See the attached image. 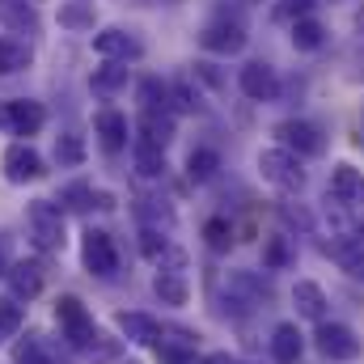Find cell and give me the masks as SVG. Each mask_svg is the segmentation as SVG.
I'll return each instance as SVG.
<instances>
[{"label":"cell","mask_w":364,"mask_h":364,"mask_svg":"<svg viewBox=\"0 0 364 364\" xmlns=\"http://www.w3.org/2000/svg\"><path fill=\"white\" fill-rule=\"evenodd\" d=\"M195 77H203L208 85H216V90H220V73H216L212 64H195Z\"/></svg>","instance_id":"obj_37"},{"label":"cell","mask_w":364,"mask_h":364,"mask_svg":"<svg viewBox=\"0 0 364 364\" xmlns=\"http://www.w3.org/2000/svg\"><path fill=\"white\" fill-rule=\"evenodd\" d=\"M275 136H279L284 149H292L296 157H322V153H326V136H322L314 123H305V119H288V123H279Z\"/></svg>","instance_id":"obj_7"},{"label":"cell","mask_w":364,"mask_h":364,"mask_svg":"<svg viewBox=\"0 0 364 364\" xmlns=\"http://www.w3.org/2000/svg\"><path fill=\"white\" fill-rule=\"evenodd\" d=\"M140 250H144L149 259H161V255H166V237H161L157 229H144V233H140Z\"/></svg>","instance_id":"obj_35"},{"label":"cell","mask_w":364,"mask_h":364,"mask_svg":"<svg viewBox=\"0 0 364 364\" xmlns=\"http://www.w3.org/2000/svg\"><path fill=\"white\" fill-rule=\"evenodd\" d=\"M9 284H13V296H38L43 292V267L38 263H17V267H9Z\"/></svg>","instance_id":"obj_17"},{"label":"cell","mask_w":364,"mask_h":364,"mask_svg":"<svg viewBox=\"0 0 364 364\" xmlns=\"http://www.w3.org/2000/svg\"><path fill=\"white\" fill-rule=\"evenodd\" d=\"M305 335L296 331V322H279L272 335V356L275 364H296L301 360V352H305V343H301Z\"/></svg>","instance_id":"obj_14"},{"label":"cell","mask_w":364,"mask_h":364,"mask_svg":"<svg viewBox=\"0 0 364 364\" xmlns=\"http://www.w3.org/2000/svg\"><path fill=\"white\" fill-rule=\"evenodd\" d=\"M318 352L326 356V360H356L360 356V339H356V331L352 326H343V322H318Z\"/></svg>","instance_id":"obj_5"},{"label":"cell","mask_w":364,"mask_h":364,"mask_svg":"<svg viewBox=\"0 0 364 364\" xmlns=\"http://www.w3.org/2000/svg\"><path fill=\"white\" fill-rule=\"evenodd\" d=\"M292 259H296V255H292V242H288L284 233H275V237L263 242V267H267V272H284Z\"/></svg>","instance_id":"obj_27"},{"label":"cell","mask_w":364,"mask_h":364,"mask_svg":"<svg viewBox=\"0 0 364 364\" xmlns=\"http://www.w3.org/2000/svg\"><path fill=\"white\" fill-rule=\"evenodd\" d=\"M90 352H93V360H97V364H110L114 356H119V343H114V339H102V335H97V339L90 343Z\"/></svg>","instance_id":"obj_36"},{"label":"cell","mask_w":364,"mask_h":364,"mask_svg":"<svg viewBox=\"0 0 364 364\" xmlns=\"http://www.w3.org/2000/svg\"><path fill=\"white\" fill-rule=\"evenodd\" d=\"M259 170L263 178L279 186V191H301L305 186V170H301V157L292 149H263L259 153Z\"/></svg>","instance_id":"obj_2"},{"label":"cell","mask_w":364,"mask_h":364,"mask_svg":"<svg viewBox=\"0 0 364 364\" xmlns=\"http://www.w3.org/2000/svg\"><path fill=\"white\" fill-rule=\"evenodd\" d=\"M26 229H30V242L47 255L64 250V212L51 203V199H34L26 208Z\"/></svg>","instance_id":"obj_1"},{"label":"cell","mask_w":364,"mask_h":364,"mask_svg":"<svg viewBox=\"0 0 364 364\" xmlns=\"http://www.w3.org/2000/svg\"><path fill=\"white\" fill-rule=\"evenodd\" d=\"M170 102H174L178 110H186V114L203 110V102H199V90H191V81H186V77H178V81L170 85Z\"/></svg>","instance_id":"obj_30"},{"label":"cell","mask_w":364,"mask_h":364,"mask_svg":"<svg viewBox=\"0 0 364 364\" xmlns=\"http://www.w3.org/2000/svg\"><path fill=\"white\" fill-rule=\"evenodd\" d=\"M93 93H119L123 85H127V64H119V60H110L106 68H97L90 77Z\"/></svg>","instance_id":"obj_26"},{"label":"cell","mask_w":364,"mask_h":364,"mask_svg":"<svg viewBox=\"0 0 364 364\" xmlns=\"http://www.w3.org/2000/svg\"><path fill=\"white\" fill-rule=\"evenodd\" d=\"M93 132H97V140H102L106 153H119V149L127 144V114H119V110H97Z\"/></svg>","instance_id":"obj_13"},{"label":"cell","mask_w":364,"mask_h":364,"mask_svg":"<svg viewBox=\"0 0 364 364\" xmlns=\"http://www.w3.org/2000/svg\"><path fill=\"white\" fill-rule=\"evenodd\" d=\"M21 68H30V47L17 38H0V77H13Z\"/></svg>","instance_id":"obj_23"},{"label":"cell","mask_w":364,"mask_h":364,"mask_svg":"<svg viewBox=\"0 0 364 364\" xmlns=\"http://www.w3.org/2000/svg\"><path fill=\"white\" fill-rule=\"evenodd\" d=\"M136 170H140L144 178H161V174H166V149L136 140Z\"/></svg>","instance_id":"obj_28"},{"label":"cell","mask_w":364,"mask_h":364,"mask_svg":"<svg viewBox=\"0 0 364 364\" xmlns=\"http://www.w3.org/2000/svg\"><path fill=\"white\" fill-rule=\"evenodd\" d=\"M93 51H97L102 60H119V64H127V60H140V55H144V43H140L136 34L110 26V30L93 34Z\"/></svg>","instance_id":"obj_9"},{"label":"cell","mask_w":364,"mask_h":364,"mask_svg":"<svg viewBox=\"0 0 364 364\" xmlns=\"http://www.w3.org/2000/svg\"><path fill=\"white\" fill-rule=\"evenodd\" d=\"M309 9H314V0H279L272 9V17L292 26V21H301V17H309Z\"/></svg>","instance_id":"obj_33"},{"label":"cell","mask_w":364,"mask_h":364,"mask_svg":"<svg viewBox=\"0 0 364 364\" xmlns=\"http://www.w3.org/2000/svg\"><path fill=\"white\" fill-rule=\"evenodd\" d=\"M331 199H335L339 208H364V174L356 166L339 161V166L331 170Z\"/></svg>","instance_id":"obj_11"},{"label":"cell","mask_w":364,"mask_h":364,"mask_svg":"<svg viewBox=\"0 0 364 364\" xmlns=\"http://www.w3.org/2000/svg\"><path fill=\"white\" fill-rule=\"evenodd\" d=\"M55 322L64 326V335H68L73 348H90L93 339H97L90 309H85L77 296H60V301H55Z\"/></svg>","instance_id":"obj_3"},{"label":"cell","mask_w":364,"mask_h":364,"mask_svg":"<svg viewBox=\"0 0 364 364\" xmlns=\"http://www.w3.org/2000/svg\"><path fill=\"white\" fill-rule=\"evenodd\" d=\"M43 123H47V110H43L38 102L13 97V102H4V106H0V127H4L9 136H38V132H43Z\"/></svg>","instance_id":"obj_4"},{"label":"cell","mask_w":364,"mask_h":364,"mask_svg":"<svg viewBox=\"0 0 364 364\" xmlns=\"http://www.w3.org/2000/svg\"><path fill=\"white\" fill-rule=\"evenodd\" d=\"M199 47L212 51V55H237L246 47V30L242 21H229V17H216L199 30Z\"/></svg>","instance_id":"obj_6"},{"label":"cell","mask_w":364,"mask_h":364,"mask_svg":"<svg viewBox=\"0 0 364 364\" xmlns=\"http://www.w3.org/2000/svg\"><path fill=\"white\" fill-rule=\"evenodd\" d=\"M326 43V30H322V21H314V17H301V21H292V47L296 51H318Z\"/></svg>","instance_id":"obj_22"},{"label":"cell","mask_w":364,"mask_h":364,"mask_svg":"<svg viewBox=\"0 0 364 364\" xmlns=\"http://www.w3.org/2000/svg\"><path fill=\"white\" fill-rule=\"evenodd\" d=\"M203 237H208L212 250H229V246H233V229H229V220H220V216H212V220L203 225Z\"/></svg>","instance_id":"obj_31"},{"label":"cell","mask_w":364,"mask_h":364,"mask_svg":"<svg viewBox=\"0 0 364 364\" xmlns=\"http://www.w3.org/2000/svg\"><path fill=\"white\" fill-rule=\"evenodd\" d=\"M237 85H242V93H246L250 102H275V97H279V77H275L272 64H263V60H250V64L237 73Z\"/></svg>","instance_id":"obj_8"},{"label":"cell","mask_w":364,"mask_h":364,"mask_svg":"<svg viewBox=\"0 0 364 364\" xmlns=\"http://www.w3.org/2000/svg\"><path fill=\"white\" fill-rule=\"evenodd\" d=\"M174 140V119L170 114H140V144H157V149H166Z\"/></svg>","instance_id":"obj_18"},{"label":"cell","mask_w":364,"mask_h":364,"mask_svg":"<svg viewBox=\"0 0 364 364\" xmlns=\"http://www.w3.org/2000/svg\"><path fill=\"white\" fill-rule=\"evenodd\" d=\"M0 21H9L13 30H38V13L26 0H0Z\"/></svg>","instance_id":"obj_25"},{"label":"cell","mask_w":364,"mask_h":364,"mask_svg":"<svg viewBox=\"0 0 364 364\" xmlns=\"http://www.w3.org/2000/svg\"><path fill=\"white\" fill-rule=\"evenodd\" d=\"M4 178L9 182L43 178V157H38L30 144H9V149H4Z\"/></svg>","instance_id":"obj_12"},{"label":"cell","mask_w":364,"mask_h":364,"mask_svg":"<svg viewBox=\"0 0 364 364\" xmlns=\"http://www.w3.org/2000/svg\"><path fill=\"white\" fill-rule=\"evenodd\" d=\"M0 275H4V250H0Z\"/></svg>","instance_id":"obj_38"},{"label":"cell","mask_w":364,"mask_h":364,"mask_svg":"<svg viewBox=\"0 0 364 364\" xmlns=\"http://www.w3.org/2000/svg\"><path fill=\"white\" fill-rule=\"evenodd\" d=\"M216 170H220V157H216L212 149H191V157H186V178L208 182V178H216Z\"/></svg>","instance_id":"obj_24"},{"label":"cell","mask_w":364,"mask_h":364,"mask_svg":"<svg viewBox=\"0 0 364 364\" xmlns=\"http://www.w3.org/2000/svg\"><path fill=\"white\" fill-rule=\"evenodd\" d=\"M21 331V305L17 301H0V343L13 339Z\"/></svg>","instance_id":"obj_32"},{"label":"cell","mask_w":364,"mask_h":364,"mask_svg":"<svg viewBox=\"0 0 364 364\" xmlns=\"http://www.w3.org/2000/svg\"><path fill=\"white\" fill-rule=\"evenodd\" d=\"M119 331H123L132 343H161V335H166L149 314H119Z\"/></svg>","instance_id":"obj_16"},{"label":"cell","mask_w":364,"mask_h":364,"mask_svg":"<svg viewBox=\"0 0 364 364\" xmlns=\"http://www.w3.org/2000/svg\"><path fill=\"white\" fill-rule=\"evenodd\" d=\"M93 17H97L93 0H64L60 4V26L64 30H93Z\"/></svg>","instance_id":"obj_19"},{"label":"cell","mask_w":364,"mask_h":364,"mask_svg":"<svg viewBox=\"0 0 364 364\" xmlns=\"http://www.w3.org/2000/svg\"><path fill=\"white\" fill-rule=\"evenodd\" d=\"M81 259H85V267H90L93 275H114V267H119V250H114L110 233L90 229L85 242H81Z\"/></svg>","instance_id":"obj_10"},{"label":"cell","mask_w":364,"mask_h":364,"mask_svg":"<svg viewBox=\"0 0 364 364\" xmlns=\"http://www.w3.org/2000/svg\"><path fill=\"white\" fill-rule=\"evenodd\" d=\"M13 360L17 364H55L51 360V352H47V343H43L38 335H26V339L13 348Z\"/></svg>","instance_id":"obj_29"},{"label":"cell","mask_w":364,"mask_h":364,"mask_svg":"<svg viewBox=\"0 0 364 364\" xmlns=\"http://www.w3.org/2000/svg\"><path fill=\"white\" fill-rule=\"evenodd\" d=\"M136 97H140V106H144L149 114H166V110H170V85H161L157 77H144L140 90H136Z\"/></svg>","instance_id":"obj_21"},{"label":"cell","mask_w":364,"mask_h":364,"mask_svg":"<svg viewBox=\"0 0 364 364\" xmlns=\"http://www.w3.org/2000/svg\"><path fill=\"white\" fill-rule=\"evenodd\" d=\"M292 301H296V314H301V318H314V322L326 318V292H322L314 279H301V284L292 288Z\"/></svg>","instance_id":"obj_15"},{"label":"cell","mask_w":364,"mask_h":364,"mask_svg":"<svg viewBox=\"0 0 364 364\" xmlns=\"http://www.w3.org/2000/svg\"><path fill=\"white\" fill-rule=\"evenodd\" d=\"M55 157H60V161H68V166H77V161L85 157V149H81V140H77V136H64V140H60V149H55Z\"/></svg>","instance_id":"obj_34"},{"label":"cell","mask_w":364,"mask_h":364,"mask_svg":"<svg viewBox=\"0 0 364 364\" xmlns=\"http://www.w3.org/2000/svg\"><path fill=\"white\" fill-rule=\"evenodd\" d=\"M153 288H157L161 305H186V296H191V284H186L182 272H157Z\"/></svg>","instance_id":"obj_20"},{"label":"cell","mask_w":364,"mask_h":364,"mask_svg":"<svg viewBox=\"0 0 364 364\" xmlns=\"http://www.w3.org/2000/svg\"><path fill=\"white\" fill-rule=\"evenodd\" d=\"M132 364H136V360H132Z\"/></svg>","instance_id":"obj_39"}]
</instances>
